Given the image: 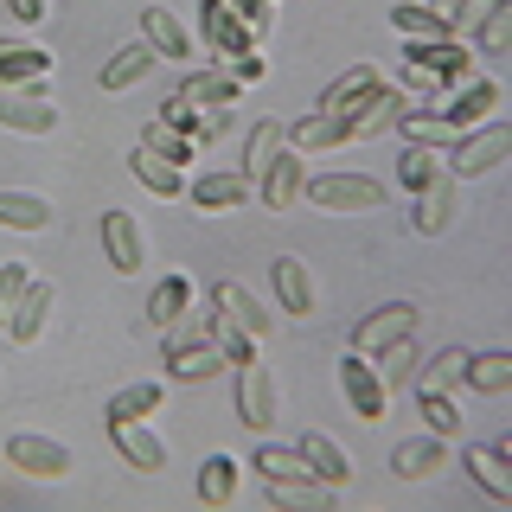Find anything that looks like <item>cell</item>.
<instances>
[{"label":"cell","mask_w":512,"mask_h":512,"mask_svg":"<svg viewBox=\"0 0 512 512\" xmlns=\"http://www.w3.org/2000/svg\"><path fill=\"white\" fill-rule=\"evenodd\" d=\"M391 199L384 180L372 173H314V180H301V205H314V212H333V218H352V212H378V205Z\"/></svg>","instance_id":"cell-1"},{"label":"cell","mask_w":512,"mask_h":512,"mask_svg":"<svg viewBox=\"0 0 512 512\" xmlns=\"http://www.w3.org/2000/svg\"><path fill=\"white\" fill-rule=\"evenodd\" d=\"M506 160H512V128L493 116V122L468 128V135H455V148L442 154V167L455 173V180H480V173H500Z\"/></svg>","instance_id":"cell-2"},{"label":"cell","mask_w":512,"mask_h":512,"mask_svg":"<svg viewBox=\"0 0 512 512\" xmlns=\"http://www.w3.org/2000/svg\"><path fill=\"white\" fill-rule=\"evenodd\" d=\"M237 372V423L256 429V436H269L276 429V416H282V384L276 372H269L263 359H244V365H231Z\"/></svg>","instance_id":"cell-3"},{"label":"cell","mask_w":512,"mask_h":512,"mask_svg":"<svg viewBox=\"0 0 512 512\" xmlns=\"http://www.w3.org/2000/svg\"><path fill=\"white\" fill-rule=\"evenodd\" d=\"M404 64H416V71H429L442 90H461L468 77H480V71H474V64H480V52H474L468 39H410Z\"/></svg>","instance_id":"cell-4"},{"label":"cell","mask_w":512,"mask_h":512,"mask_svg":"<svg viewBox=\"0 0 512 512\" xmlns=\"http://www.w3.org/2000/svg\"><path fill=\"white\" fill-rule=\"evenodd\" d=\"M500 103H506V90L493 84V77H468L461 90H448V103H436V116L455 128V135H468V128L500 116Z\"/></svg>","instance_id":"cell-5"},{"label":"cell","mask_w":512,"mask_h":512,"mask_svg":"<svg viewBox=\"0 0 512 512\" xmlns=\"http://www.w3.org/2000/svg\"><path fill=\"white\" fill-rule=\"evenodd\" d=\"M416 327H423V308H410V301H384V308L352 320V352H365V359H372L378 346L404 340V333H416Z\"/></svg>","instance_id":"cell-6"},{"label":"cell","mask_w":512,"mask_h":512,"mask_svg":"<svg viewBox=\"0 0 512 512\" xmlns=\"http://www.w3.org/2000/svg\"><path fill=\"white\" fill-rule=\"evenodd\" d=\"M64 109L39 90H0V128H13V135H58Z\"/></svg>","instance_id":"cell-7"},{"label":"cell","mask_w":512,"mask_h":512,"mask_svg":"<svg viewBox=\"0 0 512 512\" xmlns=\"http://www.w3.org/2000/svg\"><path fill=\"white\" fill-rule=\"evenodd\" d=\"M340 391H346V404H352L359 423H384V410H391V391L378 384V372H372L365 352H346V359H340Z\"/></svg>","instance_id":"cell-8"},{"label":"cell","mask_w":512,"mask_h":512,"mask_svg":"<svg viewBox=\"0 0 512 512\" xmlns=\"http://www.w3.org/2000/svg\"><path fill=\"white\" fill-rule=\"evenodd\" d=\"M461 212V180L455 173H442V180H429L423 192H410V231L416 237H442L448 224Z\"/></svg>","instance_id":"cell-9"},{"label":"cell","mask_w":512,"mask_h":512,"mask_svg":"<svg viewBox=\"0 0 512 512\" xmlns=\"http://www.w3.org/2000/svg\"><path fill=\"white\" fill-rule=\"evenodd\" d=\"M52 71H58V58L45 45L0 39V90H39V84H52Z\"/></svg>","instance_id":"cell-10"},{"label":"cell","mask_w":512,"mask_h":512,"mask_svg":"<svg viewBox=\"0 0 512 512\" xmlns=\"http://www.w3.org/2000/svg\"><path fill=\"white\" fill-rule=\"evenodd\" d=\"M7 461H13V468H20L26 480H64V474L77 468V455H71V448L52 442V436H32V429L7 442Z\"/></svg>","instance_id":"cell-11"},{"label":"cell","mask_w":512,"mask_h":512,"mask_svg":"<svg viewBox=\"0 0 512 512\" xmlns=\"http://www.w3.org/2000/svg\"><path fill=\"white\" fill-rule=\"evenodd\" d=\"M199 39H205V52H212V64L237 58V52H256L250 26L231 13V0H199Z\"/></svg>","instance_id":"cell-12"},{"label":"cell","mask_w":512,"mask_h":512,"mask_svg":"<svg viewBox=\"0 0 512 512\" xmlns=\"http://www.w3.org/2000/svg\"><path fill=\"white\" fill-rule=\"evenodd\" d=\"M295 448H301V461H308V474H314V480H327L333 493H346L352 480H359V461H352L346 448L327 436V429H308V436H301Z\"/></svg>","instance_id":"cell-13"},{"label":"cell","mask_w":512,"mask_h":512,"mask_svg":"<svg viewBox=\"0 0 512 512\" xmlns=\"http://www.w3.org/2000/svg\"><path fill=\"white\" fill-rule=\"evenodd\" d=\"M301 180H308V160H301V154L282 141V154L269 160L263 180H256V199H263L269 212H295V205H301Z\"/></svg>","instance_id":"cell-14"},{"label":"cell","mask_w":512,"mask_h":512,"mask_svg":"<svg viewBox=\"0 0 512 512\" xmlns=\"http://www.w3.org/2000/svg\"><path fill=\"white\" fill-rule=\"evenodd\" d=\"M103 256L116 276H141V263H148V237H141L135 212H103Z\"/></svg>","instance_id":"cell-15"},{"label":"cell","mask_w":512,"mask_h":512,"mask_svg":"<svg viewBox=\"0 0 512 512\" xmlns=\"http://www.w3.org/2000/svg\"><path fill=\"white\" fill-rule=\"evenodd\" d=\"M52 218H58V205L45 199V192H32V186H0V224H7V231L39 237V231H52Z\"/></svg>","instance_id":"cell-16"},{"label":"cell","mask_w":512,"mask_h":512,"mask_svg":"<svg viewBox=\"0 0 512 512\" xmlns=\"http://www.w3.org/2000/svg\"><path fill=\"white\" fill-rule=\"evenodd\" d=\"M186 199L199 212H237V205L256 199V180H244V173H199V180H186Z\"/></svg>","instance_id":"cell-17"},{"label":"cell","mask_w":512,"mask_h":512,"mask_svg":"<svg viewBox=\"0 0 512 512\" xmlns=\"http://www.w3.org/2000/svg\"><path fill=\"white\" fill-rule=\"evenodd\" d=\"M448 468V436H404L391 448V474L397 480H436Z\"/></svg>","instance_id":"cell-18"},{"label":"cell","mask_w":512,"mask_h":512,"mask_svg":"<svg viewBox=\"0 0 512 512\" xmlns=\"http://www.w3.org/2000/svg\"><path fill=\"white\" fill-rule=\"evenodd\" d=\"M109 442H116V455L135 474H160V468H167V442H160L154 423H116V429H109Z\"/></svg>","instance_id":"cell-19"},{"label":"cell","mask_w":512,"mask_h":512,"mask_svg":"<svg viewBox=\"0 0 512 512\" xmlns=\"http://www.w3.org/2000/svg\"><path fill=\"white\" fill-rule=\"evenodd\" d=\"M384 84V71L378 64H352V71H340L327 90H320V103H314V116H346V109H359L365 96H372Z\"/></svg>","instance_id":"cell-20"},{"label":"cell","mask_w":512,"mask_h":512,"mask_svg":"<svg viewBox=\"0 0 512 512\" xmlns=\"http://www.w3.org/2000/svg\"><path fill=\"white\" fill-rule=\"evenodd\" d=\"M160 410H167V384H160V378H141V384H122V391L109 397L103 423L109 429H116V423H154Z\"/></svg>","instance_id":"cell-21"},{"label":"cell","mask_w":512,"mask_h":512,"mask_svg":"<svg viewBox=\"0 0 512 512\" xmlns=\"http://www.w3.org/2000/svg\"><path fill=\"white\" fill-rule=\"evenodd\" d=\"M237 487H244V455H224V448H212V455L199 461V480H192V493H199L205 506H231Z\"/></svg>","instance_id":"cell-22"},{"label":"cell","mask_w":512,"mask_h":512,"mask_svg":"<svg viewBox=\"0 0 512 512\" xmlns=\"http://www.w3.org/2000/svg\"><path fill=\"white\" fill-rule=\"evenodd\" d=\"M218 372H231V365H224V352L205 340H180V346H167V378L173 384H205V378H218Z\"/></svg>","instance_id":"cell-23"},{"label":"cell","mask_w":512,"mask_h":512,"mask_svg":"<svg viewBox=\"0 0 512 512\" xmlns=\"http://www.w3.org/2000/svg\"><path fill=\"white\" fill-rule=\"evenodd\" d=\"M269 282H276V308L288 320H308L314 314V276H308V263H301V256H276Z\"/></svg>","instance_id":"cell-24"},{"label":"cell","mask_w":512,"mask_h":512,"mask_svg":"<svg viewBox=\"0 0 512 512\" xmlns=\"http://www.w3.org/2000/svg\"><path fill=\"white\" fill-rule=\"evenodd\" d=\"M52 308H58V288L45 282V276H32V282H26V295H20V308H13V320H7V340L32 346V340L45 333V320H52Z\"/></svg>","instance_id":"cell-25"},{"label":"cell","mask_w":512,"mask_h":512,"mask_svg":"<svg viewBox=\"0 0 512 512\" xmlns=\"http://www.w3.org/2000/svg\"><path fill=\"white\" fill-rule=\"evenodd\" d=\"M180 96H186L192 109H205V116H231V103L244 96V84H237V77H224L218 64H205V71H192L186 84H180Z\"/></svg>","instance_id":"cell-26"},{"label":"cell","mask_w":512,"mask_h":512,"mask_svg":"<svg viewBox=\"0 0 512 512\" xmlns=\"http://www.w3.org/2000/svg\"><path fill=\"white\" fill-rule=\"evenodd\" d=\"M141 39H148L160 58H173V64L199 58V45H192L186 20H180V13H167V7H148V13H141Z\"/></svg>","instance_id":"cell-27"},{"label":"cell","mask_w":512,"mask_h":512,"mask_svg":"<svg viewBox=\"0 0 512 512\" xmlns=\"http://www.w3.org/2000/svg\"><path fill=\"white\" fill-rule=\"evenodd\" d=\"M154 64H160V52L148 39H135V45H116V52H109V64H103V77H96V84H103L109 96L116 90H135L141 77H154Z\"/></svg>","instance_id":"cell-28"},{"label":"cell","mask_w":512,"mask_h":512,"mask_svg":"<svg viewBox=\"0 0 512 512\" xmlns=\"http://www.w3.org/2000/svg\"><path fill=\"white\" fill-rule=\"evenodd\" d=\"M212 308H218V314H231L237 327L250 333V340H269V327H276V314L256 308V295H250L244 282H218V288H212Z\"/></svg>","instance_id":"cell-29"},{"label":"cell","mask_w":512,"mask_h":512,"mask_svg":"<svg viewBox=\"0 0 512 512\" xmlns=\"http://www.w3.org/2000/svg\"><path fill=\"white\" fill-rule=\"evenodd\" d=\"M372 372L384 391H404V384H416V372H423V352H416V333H404V340L378 346L372 352Z\"/></svg>","instance_id":"cell-30"},{"label":"cell","mask_w":512,"mask_h":512,"mask_svg":"<svg viewBox=\"0 0 512 512\" xmlns=\"http://www.w3.org/2000/svg\"><path fill=\"white\" fill-rule=\"evenodd\" d=\"M461 468H468V480L487 500H512V461L500 448H461Z\"/></svg>","instance_id":"cell-31"},{"label":"cell","mask_w":512,"mask_h":512,"mask_svg":"<svg viewBox=\"0 0 512 512\" xmlns=\"http://www.w3.org/2000/svg\"><path fill=\"white\" fill-rule=\"evenodd\" d=\"M269 487V500L288 506V512H333V500L340 493L327 487V480H314V474H295V480H263Z\"/></svg>","instance_id":"cell-32"},{"label":"cell","mask_w":512,"mask_h":512,"mask_svg":"<svg viewBox=\"0 0 512 512\" xmlns=\"http://www.w3.org/2000/svg\"><path fill=\"white\" fill-rule=\"evenodd\" d=\"M180 314H192V276H180V269H173V276H160V282H154V295H148V320H154V333H167Z\"/></svg>","instance_id":"cell-33"},{"label":"cell","mask_w":512,"mask_h":512,"mask_svg":"<svg viewBox=\"0 0 512 512\" xmlns=\"http://www.w3.org/2000/svg\"><path fill=\"white\" fill-rule=\"evenodd\" d=\"M128 167H135V180L148 186V192H160V199H186V167H173V160H160L148 148L128 154Z\"/></svg>","instance_id":"cell-34"},{"label":"cell","mask_w":512,"mask_h":512,"mask_svg":"<svg viewBox=\"0 0 512 512\" xmlns=\"http://www.w3.org/2000/svg\"><path fill=\"white\" fill-rule=\"evenodd\" d=\"M461 384L480 397H500L512 384V352H468V372H461Z\"/></svg>","instance_id":"cell-35"},{"label":"cell","mask_w":512,"mask_h":512,"mask_svg":"<svg viewBox=\"0 0 512 512\" xmlns=\"http://www.w3.org/2000/svg\"><path fill=\"white\" fill-rule=\"evenodd\" d=\"M442 148H423V141H404V154H397V186L404 192H423L429 180H442Z\"/></svg>","instance_id":"cell-36"},{"label":"cell","mask_w":512,"mask_h":512,"mask_svg":"<svg viewBox=\"0 0 512 512\" xmlns=\"http://www.w3.org/2000/svg\"><path fill=\"white\" fill-rule=\"evenodd\" d=\"M205 340H212L218 352H224V365H244V359H256V346H263V340H250V333L244 327H237V320L231 314H205Z\"/></svg>","instance_id":"cell-37"},{"label":"cell","mask_w":512,"mask_h":512,"mask_svg":"<svg viewBox=\"0 0 512 512\" xmlns=\"http://www.w3.org/2000/svg\"><path fill=\"white\" fill-rule=\"evenodd\" d=\"M391 26L404 32V39H455L448 20H442L436 7H423V0H397V7H391Z\"/></svg>","instance_id":"cell-38"},{"label":"cell","mask_w":512,"mask_h":512,"mask_svg":"<svg viewBox=\"0 0 512 512\" xmlns=\"http://www.w3.org/2000/svg\"><path fill=\"white\" fill-rule=\"evenodd\" d=\"M276 154H282V122L263 116V122L250 128V141H244V167H237V173H244V180H263V167H269Z\"/></svg>","instance_id":"cell-39"},{"label":"cell","mask_w":512,"mask_h":512,"mask_svg":"<svg viewBox=\"0 0 512 512\" xmlns=\"http://www.w3.org/2000/svg\"><path fill=\"white\" fill-rule=\"evenodd\" d=\"M141 148L160 154V160H173V167H192V160H199V141L180 135V128H167V122H148V128H141Z\"/></svg>","instance_id":"cell-40"},{"label":"cell","mask_w":512,"mask_h":512,"mask_svg":"<svg viewBox=\"0 0 512 512\" xmlns=\"http://www.w3.org/2000/svg\"><path fill=\"white\" fill-rule=\"evenodd\" d=\"M416 410H423L429 436H461V416H468L448 391H416Z\"/></svg>","instance_id":"cell-41"},{"label":"cell","mask_w":512,"mask_h":512,"mask_svg":"<svg viewBox=\"0 0 512 512\" xmlns=\"http://www.w3.org/2000/svg\"><path fill=\"white\" fill-rule=\"evenodd\" d=\"M256 480H295L308 474V461H301V448H282V442H256Z\"/></svg>","instance_id":"cell-42"},{"label":"cell","mask_w":512,"mask_h":512,"mask_svg":"<svg viewBox=\"0 0 512 512\" xmlns=\"http://www.w3.org/2000/svg\"><path fill=\"white\" fill-rule=\"evenodd\" d=\"M461 372H468V346H442L429 372H416V391H455Z\"/></svg>","instance_id":"cell-43"},{"label":"cell","mask_w":512,"mask_h":512,"mask_svg":"<svg viewBox=\"0 0 512 512\" xmlns=\"http://www.w3.org/2000/svg\"><path fill=\"white\" fill-rule=\"evenodd\" d=\"M474 45H480V52H506V45H512V0H500V7H493L487 20H480Z\"/></svg>","instance_id":"cell-44"},{"label":"cell","mask_w":512,"mask_h":512,"mask_svg":"<svg viewBox=\"0 0 512 512\" xmlns=\"http://www.w3.org/2000/svg\"><path fill=\"white\" fill-rule=\"evenodd\" d=\"M26 282H32V269L13 256V263H0V327L13 320V308H20V295H26Z\"/></svg>","instance_id":"cell-45"},{"label":"cell","mask_w":512,"mask_h":512,"mask_svg":"<svg viewBox=\"0 0 512 512\" xmlns=\"http://www.w3.org/2000/svg\"><path fill=\"white\" fill-rule=\"evenodd\" d=\"M231 13L250 26V39H256V45L276 32V0H231Z\"/></svg>","instance_id":"cell-46"},{"label":"cell","mask_w":512,"mask_h":512,"mask_svg":"<svg viewBox=\"0 0 512 512\" xmlns=\"http://www.w3.org/2000/svg\"><path fill=\"white\" fill-rule=\"evenodd\" d=\"M493 7H500V0H455V13H448V32H455V39H474L480 20H487Z\"/></svg>","instance_id":"cell-47"},{"label":"cell","mask_w":512,"mask_h":512,"mask_svg":"<svg viewBox=\"0 0 512 512\" xmlns=\"http://www.w3.org/2000/svg\"><path fill=\"white\" fill-rule=\"evenodd\" d=\"M218 71L237 77V84L250 90V84H263V77H269V58H263V52H237V58H218Z\"/></svg>","instance_id":"cell-48"},{"label":"cell","mask_w":512,"mask_h":512,"mask_svg":"<svg viewBox=\"0 0 512 512\" xmlns=\"http://www.w3.org/2000/svg\"><path fill=\"white\" fill-rule=\"evenodd\" d=\"M7 13L20 26H45V20H52V0H7Z\"/></svg>","instance_id":"cell-49"},{"label":"cell","mask_w":512,"mask_h":512,"mask_svg":"<svg viewBox=\"0 0 512 512\" xmlns=\"http://www.w3.org/2000/svg\"><path fill=\"white\" fill-rule=\"evenodd\" d=\"M423 7H436V13H442V20H448V13H455V0H423Z\"/></svg>","instance_id":"cell-50"}]
</instances>
